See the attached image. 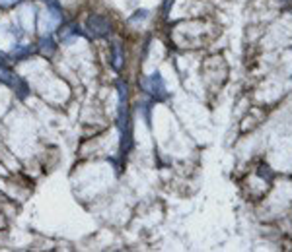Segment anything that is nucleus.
<instances>
[{
    "label": "nucleus",
    "mask_w": 292,
    "mask_h": 252,
    "mask_svg": "<svg viewBox=\"0 0 292 252\" xmlns=\"http://www.w3.org/2000/svg\"><path fill=\"white\" fill-rule=\"evenodd\" d=\"M80 35H82V29L76 22H68L58 29V37H60L62 43H70L74 37H80Z\"/></svg>",
    "instance_id": "20e7f679"
},
{
    "label": "nucleus",
    "mask_w": 292,
    "mask_h": 252,
    "mask_svg": "<svg viewBox=\"0 0 292 252\" xmlns=\"http://www.w3.org/2000/svg\"><path fill=\"white\" fill-rule=\"evenodd\" d=\"M109 60H111V68H113L115 72H121V70H123L125 52H123V47H121L119 41H113V43H111V56H109Z\"/></svg>",
    "instance_id": "7ed1b4c3"
},
{
    "label": "nucleus",
    "mask_w": 292,
    "mask_h": 252,
    "mask_svg": "<svg viewBox=\"0 0 292 252\" xmlns=\"http://www.w3.org/2000/svg\"><path fill=\"white\" fill-rule=\"evenodd\" d=\"M22 0H0V6L2 8H10V6H14V4H20Z\"/></svg>",
    "instance_id": "9d476101"
},
{
    "label": "nucleus",
    "mask_w": 292,
    "mask_h": 252,
    "mask_svg": "<svg viewBox=\"0 0 292 252\" xmlns=\"http://www.w3.org/2000/svg\"><path fill=\"white\" fill-rule=\"evenodd\" d=\"M10 87L14 89V93H16L20 99H26L27 95H29V87H27L26 80H22L18 74H16V78H14V82H12V85H10Z\"/></svg>",
    "instance_id": "423d86ee"
},
{
    "label": "nucleus",
    "mask_w": 292,
    "mask_h": 252,
    "mask_svg": "<svg viewBox=\"0 0 292 252\" xmlns=\"http://www.w3.org/2000/svg\"><path fill=\"white\" fill-rule=\"evenodd\" d=\"M86 29H88V33H90L92 37H96V39L107 37V35L111 33V22H109V18L102 16V14H92V16H88V20H86Z\"/></svg>",
    "instance_id": "f03ea898"
},
{
    "label": "nucleus",
    "mask_w": 292,
    "mask_h": 252,
    "mask_svg": "<svg viewBox=\"0 0 292 252\" xmlns=\"http://www.w3.org/2000/svg\"><path fill=\"white\" fill-rule=\"evenodd\" d=\"M174 2H175V0H164V2H162V14H164V16H168V14H170V10H172Z\"/></svg>",
    "instance_id": "1a4fd4ad"
},
{
    "label": "nucleus",
    "mask_w": 292,
    "mask_h": 252,
    "mask_svg": "<svg viewBox=\"0 0 292 252\" xmlns=\"http://www.w3.org/2000/svg\"><path fill=\"white\" fill-rule=\"evenodd\" d=\"M138 84L142 85V89L146 93H150L156 101H164L168 97V91H166V84H164V78L160 72H154L148 78H140Z\"/></svg>",
    "instance_id": "f257e3e1"
},
{
    "label": "nucleus",
    "mask_w": 292,
    "mask_h": 252,
    "mask_svg": "<svg viewBox=\"0 0 292 252\" xmlns=\"http://www.w3.org/2000/svg\"><path fill=\"white\" fill-rule=\"evenodd\" d=\"M31 52H33V47H29V45H16L12 50V58L14 60H26Z\"/></svg>",
    "instance_id": "0eeeda50"
},
{
    "label": "nucleus",
    "mask_w": 292,
    "mask_h": 252,
    "mask_svg": "<svg viewBox=\"0 0 292 252\" xmlns=\"http://www.w3.org/2000/svg\"><path fill=\"white\" fill-rule=\"evenodd\" d=\"M146 18H148V10H136L134 16L129 18V22L134 24V22H142V20H146Z\"/></svg>",
    "instance_id": "6e6552de"
},
{
    "label": "nucleus",
    "mask_w": 292,
    "mask_h": 252,
    "mask_svg": "<svg viewBox=\"0 0 292 252\" xmlns=\"http://www.w3.org/2000/svg\"><path fill=\"white\" fill-rule=\"evenodd\" d=\"M37 49H39V52H41L43 56H51L55 50H57V45H55L53 37H51V35L41 37L39 43H37Z\"/></svg>",
    "instance_id": "39448f33"
}]
</instances>
